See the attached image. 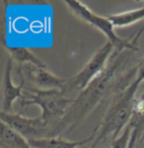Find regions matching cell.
<instances>
[{
    "mask_svg": "<svg viewBox=\"0 0 144 148\" xmlns=\"http://www.w3.org/2000/svg\"><path fill=\"white\" fill-rule=\"evenodd\" d=\"M128 58L126 54L117 56L107 68L95 78L83 91L78 94L74 102L67 110L64 118L54 127L52 137L59 136L61 132L68 133L82 123L86 118L110 93V90L116 83L117 74L122 68L123 62Z\"/></svg>",
    "mask_w": 144,
    "mask_h": 148,
    "instance_id": "6da1fadb",
    "label": "cell"
},
{
    "mask_svg": "<svg viewBox=\"0 0 144 148\" xmlns=\"http://www.w3.org/2000/svg\"><path fill=\"white\" fill-rule=\"evenodd\" d=\"M138 86L139 83L134 80L117 93L107 113L94 130L92 134L94 140L90 148H96L97 145L105 142V140L110 136L112 137V141L121 135L122 130L130 123L135 112V105L137 102L135 94Z\"/></svg>",
    "mask_w": 144,
    "mask_h": 148,
    "instance_id": "7a4b0ae2",
    "label": "cell"
},
{
    "mask_svg": "<svg viewBox=\"0 0 144 148\" xmlns=\"http://www.w3.org/2000/svg\"><path fill=\"white\" fill-rule=\"evenodd\" d=\"M28 96L20 100L21 108H27L31 105H37L42 109L40 118L52 131L54 127L64 118L67 110L74 102L60 89L40 90L35 88H28Z\"/></svg>",
    "mask_w": 144,
    "mask_h": 148,
    "instance_id": "3957f363",
    "label": "cell"
},
{
    "mask_svg": "<svg viewBox=\"0 0 144 148\" xmlns=\"http://www.w3.org/2000/svg\"><path fill=\"white\" fill-rule=\"evenodd\" d=\"M66 7L68 10L73 14L75 17L82 20L83 22L89 24L90 26L97 29L101 33L105 35L110 42L115 47L117 52H122L124 51H137L138 47L136 46V40L143 30H140L139 33L135 36V40H129L128 39H122L119 37L115 32V27L108 17H103L98 14L94 13L90 8L78 0H64Z\"/></svg>",
    "mask_w": 144,
    "mask_h": 148,
    "instance_id": "277c9868",
    "label": "cell"
},
{
    "mask_svg": "<svg viewBox=\"0 0 144 148\" xmlns=\"http://www.w3.org/2000/svg\"><path fill=\"white\" fill-rule=\"evenodd\" d=\"M115 47L110 42H107L98 49L88 62L73 77L67 79L63 92L68 95L71 92L83 91L87 86L97 78L107 68L110 57L114 53Z\"/></svg>",
    "mask_w": 144,
    "mask_h": 148,
    "instance_id": "5b68a950",
    "label": "cell"
},
{
    "mask_svg": "<svg viewBox=\"0 0 144 148\" xmlns=\"http://www.w3.org/2000/svg\"><path fill=\"white\" fill-rule=\"evenodd\" d=\"M0 119L1 123H6L28 140L51 137V130L45 125L40 116L32 119L21 114L1 112Z\"/></svg>",
    "mask_w": 144,
    "mask_h": 148,
    "instance_id": "8992f818",
    "label": "cell"
},
{
    "mask_svg": "<svg viewBox=\"0 0 144 148\" xmlns=\"http://www.w3.org/2000/svg\"><path fill=\"white\" fill-rule=\"evenodd\" d=\"M18 74L25 82H30L35 86V89L63 90L67 79L54 75L47 70L32 64H21L18 66Z\"/></svg>",
    "mask_w": 144,
    "mask_h": 148,
    "instance_id": "52a82bcc",
    "label": "cell"
},
{
    "mask_svg": "<svg viewBox=\"0 0 144 148\" xmlns=\"http://www.w3.org/2000/svg\"><path fill=\"white\" fill-rule=\"evenodd\" d=\"M13 58L10 56L6 61L5 70H4L3 81H2V110L1 112L12 113V105L18 99L24 97L23 88L25 81L21 79L20 85H14L12 81V70H13Z\"/></svg>",
    "mask_w": 144,
    "mask_h": 148,
    "instance_id": "ba28073f",
    "label": "cell"
},
{
    "mask_svg": "<svg viewBox=\"0 0 144 148\" xmlns=\"http://www.w3.org/2000/svg\"><path fill=\"white\" fill-rule=\"evenodd\" d=\"M93 140H94L93 135L85 139L79 140V141L66 140L59 135V136L54 137L31 139L29 140V142L33 148H85V144L93 142Z\"/></svg>",
    "mask_w": 144,
    "mask_h": 148,
    "instance_id": "9c48e42d",
    "label": "cell"
},
{
    "mask_svg": "<svg viewBox=\"0 0 144 148\" xmlns=\"http://www.w3.org/2000/svg\"><path fill=\"white\" fill-rule=\"evenodd\" d=\"M0 145L2 148H33L28 139L4 123L0 125Z\"/></svg>",
    "mask_w": 144,
    "mask_h": 148,
    "instance_id": "30bf717a",
    "label": "cell"
},
{
    "mask_svg": "<svg viewBox=\"0 0 144 148\" xmlns=\"http://www.w3.org/2000/svg\"><path fill=\"white\" fill-rule=\"evenodd\" d=\"M3 46L6 49V51L9 52L10 57L13 58V60L18 61L21 64H32V65L39 66L42 68H47V64L28 47L8 46L5 42L3 44Z\"/></svg>",
    "mask_w": 144,
    "mask_h": 148,
    "instance_id": "8fae6325",
    "label": "cell"
},
{
    "mask_svg": "<svg viewBox=\"0 0 144 148\" xmlns=\"http://www.w3.org/2000/svg\"><path fill=\"white\" fill-rule=\"evenodd\" d=\"M108 19L112 22L114 27H128L134 23H137L144 19V6L138 9H133L121 13L112 14L108 16Z\"/></svg>",
    "mask_w": 144,
    "mask_h": 148,
    "instance_id": "7c38bea8",
    "label": "cell"
},
{
    "mask_svg": "<svg viewBox=\"0 0 144 148\" xmlns=\"http://www.w3.org/2000/svg\"><path fill=\"white\" fill-rule=\"evenodd\" d=\"M131 133H132V127H131L130 123L126 125V127L122 130L119 137L114 139L110 145L111 148H128L129 142H130Z\"/></svg>",
    "mask_w": 144,
    "mask_h": 148,
    "instance_id": "4fadbf2b",
    "label": "cell"
},
{
    "mask_svg": "<svg viewBox=\"0 0 144 148\" xmlns=\"http://www.w3.org/2000/svg\"><path fill=\"white\" fill-rule=\"evenodd\" d=\"M135 80L140 84L141 82H144V59L139 65L137 66V73H136Z\"/></svg>",
    "mask_w": 144,
    "mask_h": 148,
    "instance_id": "5bb4252c",
    "label": "cell"
},
{
    "mask_svg": "<svg viewBox=\"0 0 144 148\" xmlns=\"http://www.w3.org/2000/svg\"><path fill=\"white\" fill-rule=\"evenodd\" d=\"M108 148H111V147H108Z\"/></svg>",
    "mask_w": 144,
    "mask_h": 148,
    "instance_id": "9a60e30c",
    "label": "cell"
},
{
    "mask_svg": "<svg viewBox=\"0 0 144 148\" xmlns=\"http://www.w3.org/2000/svg\"><path fill=\"white\" fill-rule=\"evenodd\" d=\"M87 148H90V147H87Z\"/></svg>",
    "mask_w": 144,
    "mask_h": 148,
    "instance_id": "2e32d148",
    "label": "cell"
}]
</instances>
